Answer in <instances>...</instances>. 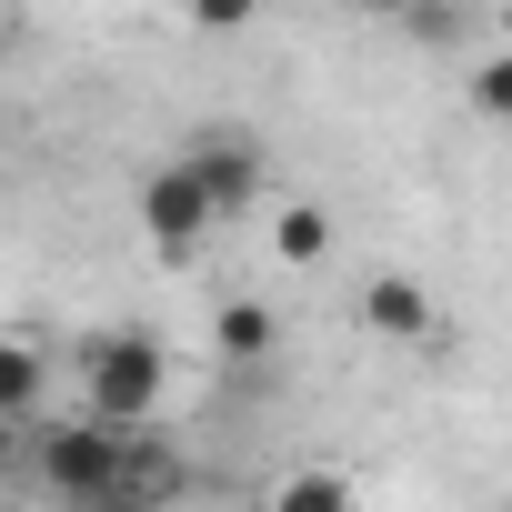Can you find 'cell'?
Returning a JSON list of instances; mask_svg holds the SVG:
<instances>
[{"instance_id": "11", "label": "cell", "mask_w": 512, "mask_h": 512, "mask_svg": "<svg viewBox=\"0 0 512 512\" xmlns=\"http://www.w3.org/2000/svg\"><path fill=\"white\" fill-rule=\"evenodd\" d=\"M412 41H462V11H402Z\"/></svg>"}, {"instance_id": "5", "label": "cell", "mask_w": 512, "mask_h": 512, "mask_svg": "<svg viewBox=\"0 0 512 512\" xmlns=\"http://www.w3.org/2000/svg\"><path fill=\"white\" fill-rule=\"evenodd\" d=\"M362 322H372L382 342H442V302H432L412 272H372V282H362Z\"/></svg>"}, {"instance_id": "9", "label": "cell", "mask_w": 512, "mask_h": 512, "mask_svg": "<svg viewBox=\"0 0 512 512\" xmlns=\"http://www.w3.org/2000/svg\"><path fill=\"white\" fill-rule=\"evenodd\" d=\"M272 512H352V472H332V462L282 472V482H272Z\"/></svg>"}, {"instance_id": "12", "label": "cell", "mask_w": 512, "mask_h": 512, "mask_svg": "<svg viewBox=\"0 0 512 512\" xmlns=\"http://www.w3.org/2000/svg\"><path fill=\"white\" fill-rule=\"evenodd\" d=\"M91 512H161V502H141V492H111V502H91Z\"/></svg>"}, {"instance_id": "4", "label": "cell", "mask_w": 512, "mask_h": 512, "mask_svg": "<svg viewBox=\"0 0 512 512\" xmlns=\"http://www.w3.org/2000/svg\"><path fill=\"white\" fill-rule=\"evenodd\" d=\"M181 171H191V191L211 201V221L231 231V221L251 211V191H262V141H251V131H191V141H181Z\"/></svg>"}, {"instance_id": "3", "label": "cell", "mask_w": 512, "mask_h": 512, "mask_svg": "<svg viewBox=\"0 0 512 512\" xmlns=\"http://www.w3.org/2000/svg\"><path fill=\"white\" fill-rule=\"evenodd\" d=\"M131 211H141V241L161 251V262H191V251L221 231V221H211V201L191 191V171H181V161H151V171H141V191H131Z\"/></svg>"}, {"instance_id": "13", "label": "cell", "mask_w": 512, "mask_h": 512, "mask_svg": "<svg viewBox=\"0 0 512 512\" xmlns=\"http://www.w3.org/2000/svg\"><path fill=\"white\" fill-rule=\"evenodd\" d=\"M0 41H11V11H0Z\"/></svg>"}, {"instance_id": "2", "label": "cell", "mask_w": 512, "mask_h": 512, "mask_svg": "<svg viewBox=\"0 0 512 512\" xmlns=\"http://www.w3.org/2000/svg\"><path fill=\"white\" fill-rule=\"evenodd\" d=\"M121 462H131V432H101V422H51L41 432V482L61 512H91L121 492Z\"/></svg>"}, {"instance_id": "10", "label": "cell", "mask_w": 512, "mask_h": 512, "mask_svg": "<svg viewBox=\"0 0 512 512\" xmlns=\"http://www.w3.org/2000/svg\"><path fill=\"white\" fill-rule=\"evenodd\" d=\"M462 101H472L482 121H512V51H482V61L462 71Z\"/></svg>"}, {"instance_id": "8", "label": "cell", "mask_w": 512, "mask_h": 512, "mask_svg": "<svg viewBox=\"0 0 512 512\" xmlns=\"http://www.w3.org/2000/svg\"><path fill=\"white\" fill-rule=\"evenodd\" d=\"M41 392H51V352L41 342H0V422H21Z\"/></svg>"}, {"instance_id": "6", "label": "cell", "mask_w": 512, "mask_h": 512, "mask_svg": "<svg viewBox=\"0 0 512 512\" xmlns=\"http://www.w3.org/2000/svg\"><path fill=\"white\" fill-rule=\"evenodd\" d=\"M272 342H282V312H272V302L241 292V302L211 312V352H221V362H272Z\"/></svg>"}, {"instance_id": "1", "label": "cell", "mask_w": 512, "mask_h": 512, "mask_svg": "<svg viewBox=\"0 0 512 512\" xmlns=\"http://www.w3.org/2000/svg\"><path fill=\"white\" fill-rule=\"evenodd\" d=\"M171 392V352L151 332H91L81 342V422L101 432H141Z\"/></svg>"}, {"instance_id": "7", "label": "cell", "mask_w": 512, "mask_h": 512, "mask_svg": "<svg viewBox=\"0 0 512 512\" xmlns=\"http://www.w3.org/2000/svg\"><path fill=\"white\" fill-rule=\"evenodd\" d=\"M272 251H282L292 272L332 262V211H322V201H282V211H272Z\"/></svg>"}]
</instances>
